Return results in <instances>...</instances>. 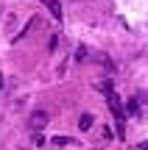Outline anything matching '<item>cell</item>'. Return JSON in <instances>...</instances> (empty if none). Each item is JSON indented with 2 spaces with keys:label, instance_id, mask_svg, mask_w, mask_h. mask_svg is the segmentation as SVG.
<instances>
[{
  "label": "cell",
  "instance_id": "6da1fadb",
  "mask_svg": "<svg viewBox=\"0 0 148 150\" xmlns=\"http://www.w3.org/2000/svg\"><path fill=\"white\" fill-rule=\"evenodd\" d=\"M45 122H48V117H45V114H34V117H31V125H34V128H42Z\"/></svg>",
  "mask_w": 148,
  "mask_h": 150
},
{
  "label": "cell",
  "instance_id": "7a4b0ae2",
  "mask_svg": "<svg viewBox=\"0 0 148 150\" xmlns=\"http://www.w3.org/2000/svg\"><path fill=\"white\" fill-rule=\"evenodd\" d=\"M89 125H92V117H89V114H84V117L78 120V128H81V131H87Z\"/></svg>",
  "mask_w": 148,
  "mask_h": 150
},
{
  "label": "cell",
  "instance_id": "3957f363",
  "mask_svg": "<svg viewBox=\"0 0 148 150\" xmlns=\"http://www.w3.org/2000/svg\"><path fill=\"white\" fill-rule=\"evenodd\" d=\"M45 3H48V8H50V11H53V14H56V17H59V14H61V11H59V3H56V0H45Z\"/></svg>",
  "mask_w": 148,
  "mask_h": 150
}]
</instances>
